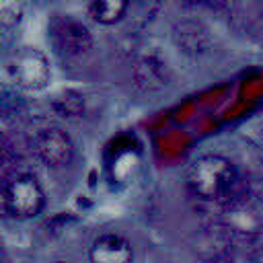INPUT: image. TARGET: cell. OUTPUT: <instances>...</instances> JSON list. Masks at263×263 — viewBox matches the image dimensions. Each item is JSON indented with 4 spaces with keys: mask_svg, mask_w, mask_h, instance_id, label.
I'll return each instance as SVG.
<instances>
[{
    "mask_svg": "<svg viewBox=\"0 0 263 263\" xmlns=\"http://www.w3.org/2000/svg\"><path fill=\"white\" fill-rule=\"evenodd\" d=\"M8 72L12 82L29 92L45 90L51 82L49 60L39 47L33 45H23L12 53L8 62Z\"/></svg>",
    "mask_w": 263,
    "mask_h": 263,
    "instance_id": "3",
    "label": "cell"
},
{
    "mask_svg": "<svg viewBox=\"0 0 263 263\" xmlns=\"http://www.w3.org/2000/svg\"><path fill=\"white\" fill-rule=\"evenodd\" d=\"M25 4L16 0H0V29H12L23 21Z\"/></svg>",
    "mask_w": 263,
    "mask_h": 263,
    "instance_id": "12",
    "label": "cell"
},
{
    "mask_svg": "<svg viewBox=\"0 0 263 263\" xmlns=\"http://www.w3.org/2000/svg\"><path fill=\"white\" fill-rule=\"evenodd\" d=\"M127 8L129 4L125 0H95L88 4V16L99 25H115Z\"/></svg>",
    "mask_w": 263,
    "mask_h": 263,
    "instance_id": "10",
    "label": "cell"
},
{
    "mask_svg": "<svg viewBox=\"0 0 263 263\" xmlns=\"http://www.w3.org/2000/svg\"><path fill=\"white\" fill-rule=\"evenodd\" d=\"M0 263H8V259H6V255L2 253V249H0Z\"/></svg>",
    "mask_w": 263,
    "mask_h": 263,
    "instance_id": "13",
    "label": "cell"
},
{
    "mask_svg": "<svg viewBox=\"0 0 263 263\" xmlns=\"http://www.w3.org/2000/svg\"><path fill=\"white\" fill-rule=\"evenodd\" d=\"M88 259L90 263H134V247L117 232H103L92 240Z\"/></svg>",
    "mask_w": 263,
    "mask_h": 263,
    "instance_id": "8",
    "label": "cell"
},
{
    "mask_svg": "<svg viewBox=\"0 0 263 263\" xmlns=\"http://www.w3.org/2000/svg\"><path fill=\"white\" fill-rule=\"evenodd\" d=\"M171 37H173V43L175 47L185 53V55H191V58H197V55H203L212 49V43H214V37H212V31L210 27L199 21V18H183V21H177L173 31H171Z\"/></svg>",
    "mask_w": 263,
    "mask_h": 263,
    "instance_id": "7",
    "label": "cell"
},
{
    "mask_svg": "<svg viewBox=\"0 0 263 263\" xmlns=\"http://www.w3.org/2000/svg\"><path fill=\"white\" fill-rule=\"evenodd\" d=\"M138 168V156L134 152H121L115 160H113V166H111V173H113V179L117 183H127L134 173Z\"/></svg>",
    "mask_w": 263,
    "mask_h": 263,
    "instance_id": "11",
    "label": "cell"
},
{
    "mask_svg": "<svg viewBox=\"0 0 263 263\" xmlns=\"http://www.w3.org/2000/svg\"><path fill=\"white\" fill-rule=\"evenodd\" d=\"M132 80L142 92H158L171 80V68L166 58L156 49L144 51L132 68Z\"/></svg>",
    "mask_w": 263,
    "mask_h": 263,
    "instance_id": "6",
    "label": "cell"
},
{
    "mask_svg": "<svg viewBox=\"0 0 263 263\" xmlns=\"http://www.w3.org/2000/svg\"><path fill=\"white\" fill-rule=\"evenodd\" d=\"M49 105H51V109H53L58 115L70 117V119L80 117V115L84 113V109H86L84 95L78 92V90H74V88H62V90H58V92L49 99Z\"/></svg>",
    "mask_w": 263,
    "mask_h": 263,
    "instance_id": "9",
    "label": "cell"
},
{
    "mask_svg": "<svg viewBox=\"0 0 263 263\" xmlns=\"http://www.w3.org/2000/svg\"><path fill=\"white\" fill-rule=\"evenodd\" d=\"M2 203L10 218L31 220L37 214H41L45 205V191L33 175H16L6 183Z\"/></svg>",
    "mask_w": 263,
    "mask_h": 263,
    "instance_id": "4",
    "label": "cell"
},
{
    "mask_svg": "<svg viewBox=\"0 0 263 263\" xmlns=\"http://www.w3.org/2000/svg\"><path fill=\"white\" fill-rule=\"evenodd\" d=\"M31 152L47 168H64L72 162L76 148L68 132L58 125H45L31 136Z\"/></svg>",
    "mask_w": 263,
    "mask_h": 263,
    "instance_id": "5",
    "label": "cell"
},
{
    "mask_svg": "<svg viewBox=\"0 0 263 263\" xmlns=\"http://www.w3.org/2000/svg\"><path fill=\"white\" fill-rule=\"evenodd\" d=\"M47 37L53 45V51L60 58L72 62L84 60L95 47L90 29L72 14H55L49 21Z\"/></svg>",
    "mask_w": 263,
    "mask_h": 263,
    "instance_id": "2",
    "label": "cell"
},
{
    "mask_svg": "<svg viewBox=\"0 0 263 263\" xmlns=\"http://www.w3.org/2000/svg\"><path fill=\"white\" fill-rule=\"evenodd\" d=\"M185 181H187V187L197 197L216 201L232 189L236 181V171L226 156L203 154L189 164Z\"/></svg>",
    "mask_w": 263,
    "mask_h": 263,
    "instance_id": "1",
    "label": "cell"
},
{
    "mask_svg": "<svg viewBox=\"0 0 263 263\" xmlns=\"http://www.w3.org/2000/svg\"><path fill=\"white\" fill-rule=\"evenodd\" d=\"M55 263H68V261H55Z\"/></svg>",
    "mask_w": 263,
    "mask_h": 263,
    "instance_id": "14",
    "label": "cell"
}]
</instances>
